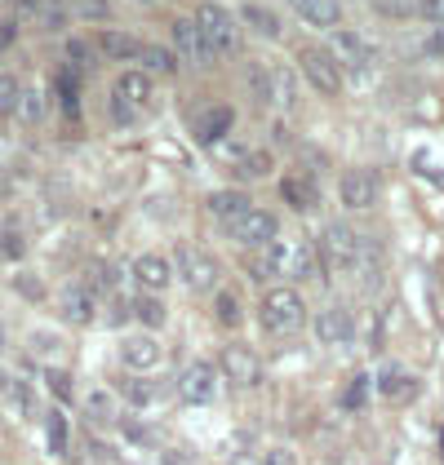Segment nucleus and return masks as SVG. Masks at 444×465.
<instances>
[{
    "label": "nucleus",
    "instance_id": "obj_1",
    "mask_svg": "<svg viewBox=\"0 0 444 465\" xmlns=\"http://www.w3.org/2000/svg\"><path fill=\"white\" fill-rule=\"evenodd\" d=\"M258 320L276 337H294V332H302V323H307V302H302L298 288H285V284L267 288L262 292V306H258Z\"/></svg>",
    "mask_w": 444,
    "mask_h": 465
},
{
    "label": "nucleus",
    "instance_id": "obj_2",
    "mask_svg": "<svg viewBox=\"0 0 444 465\" xmlns=\"http://www.w3.org/2000/svg\"><path fill=\"white\" fill-rule=\"evenodd\" d=\"M196 23H200V36H205V45H209L214 58H236V54H240V45H245V23H240L231 9L205 5V9L196 14Z\"/></svg>",
    "mask_w": 444,
    "mask_h": 465
},
{
    "label": "nucleus",
    "instance_id": "obj_3",
    "mask_svg": "<svg viewBox=\"0 0 444 465\" xmlns=\"http://www.w3.org/2000/svg\"><path fill=\"white\" fill-rule=\"evenodd\" d=\"M147 103H151V75L143 67L116 75V84H111V120L116 124H134L147 111Z\"/></svg>",
    "mask_w": 444,
    "mask_h": 465
},
{
    "label": "nucleus",
    "instance_id": "obj_4",
    "mask_svg": "<svg viewBox=\"0 0 444 465\" xmlns=\"http://www.w3.org/2000/svg\"><path fill=\"white\" fill-rule=\"evenodd\" d=\"M174 271L183 275V284L191 292H218V284H222L218 257L209 249H200V244H178L174 249Z\"/></svg>",
    "mask_w": 444,
    "mask_h": 465
},
{
    "label": "nucleus",
    "instance_id": "obj_5",
    "mask_svg": "<svg viewBox=\"0 0 444 465\" xmlns=\"http://www.w3.org/2000/svg\"><path fill=\"white\" fill-rule=\"evenodd\" d=\"M298 72H302V80H307L316 94H325V98H338V94H342V63L333 58V49H302V54H298Z\"/></svg>",
    "mask_w": 444,
    "mask_h": 465
},
{
    "label": "nucleus",
    "instance_id": "obj_6",
    "mask_svg": "<svg viewBox=\"0 0 444 465\" xmlns=\"http://www.w3.org/2000/svg\"><path fill=\"white\" fill-rule=\"evenodd\" d=\"M218 372L231 381V386H240V391H254V386H262V359L254 355L245 341H227V346H222Z\"/></svg>",
    "mask_w": 444,
    "mask_h": 465
},
{
    "label": "nucleus",
    "instance_id": "obj_7",
    "mask_svg": "<svg viewBox=\"0 0 444 465\" xmlns=\"http://www.w3.org/2000/svg\"><path fill=\"white\" fill-rule=\"evenodd\" d=\"M338 200H342V209H351V213H369L373 204L382 200V182L373 169H347L342 178H338Z\"/></svg>",
    "mask_w": 444,
    "mask_h": 465
},
{
    "label": "nucleus",
    "instance_id": "obj_8",
    "mask_svg": "<svg viewBox=\"0 0 444 465\" xmlns=\"http://www.w3.org/2000/svg\"><path fill=\"white\" fill-rule=\"evenodd\" d=\"M320 257H325V266H356L360 262V252H365V240L347 226V222H329L325 231H320Z\"/></svg>",
    "mask_w": 444,
    "mask_h": 465
},
{
    "label": "nucleus",
    "instance_id": "obj_9",
    "mask_svg": "<svg viewBox=\"0 0 444 465\" xmlns=\"http://www.w3.org/2000/svg\"><path fill=\"white\" fill-rule=\"evenodd\" d=\"M227 235H231L236 244H245V249L258 252V249H267V244L280 240V217L271 213V209H249L236 226H227Z\"/></svg>",
    "mask_w": 444,
    "mask_h": 465
},
{
    "label": "nucleus",
    "instance_id": "obj_10",
    "mask_svg": "<svg viewBox=\"0 0 444 465\" xmlns=\"http://www.w3.org/2000/svg\"><path fill=\"white\" fill-rule=\"evenodd\" d=\"M218 377L222 372L214 363H200V359H196V363H187L183 372H178V386H174V391H178L183 403H209V399L218 394Z\"/></svg>",
    "mask_w": 444,
    "mask_h": 465
},
{
    "label": "nucleus",
    "instance_id": "obj_11",
    "mask_svg": "<svg viewBox=\"0 0 444 465\" xmlns=\"http://www.w3.org/2000/svg\"><path fill=\"white\" fill-rule=\"evenodd\" d=\"M160 341L151 337V332H129V337H120V363L129 368V372H156L160 368Z\"/></svg>",
    "mask_w": 444,
    "mask_h": 465
},
{
    "label": "nucleus",
    "instance_id": "obj_12",
    "mask_svg": "<svg viewBox=\"0 0 444 465\" xmlns=\"http://www.w3.org/2000/svg\"><path fill=\"white\" fill-rule=\"evenodd\" d=\"M174 54L191 63V67H205L214 54H209V45L200 36V23L196 18H174Z\"/></svg>",
    "mask_w": 444,
    "mask_h": 465
},
{
    "label": "nucleus",
    "instance_id": "obj_13",
    "mask_svg": "<svg viewBox=\"0 0 444 465\" xmlns=\"http://www.w3.org/2000/svg\"><path fill=\"white\" fill-rule=\"evenodd\" d=\"M373 381H378V394H382L387 403H413L418 391H422V381H418L409 368H400V363H387Z\"/></svg>",
    "mask_w": 444,
    "mask_h": 465
},
{
    "label": "nucleus",
    "instance_id": "obj_14",
    "mask_svg": "<svg viewBox=\"0 0 444 465\" xmlns=\"http://www.w3.org/2000/svg\"><path fill=\"white\" fill-rule=\"evenodd\" d=\"M249 209H254V204H249V191H236V186L205 195V213L214 217V222H222V226H236Z\"/></svg>",
    "mask_w": 444,
    "mask_h": 465
},
{
    "label": "nucleus",
    "instance_id": "obj_15",
    "mask_svg": "<svg viewBox=\"0 0 444 465\" xmlns=\"http://www.w3.org/2000/svg\"><path fill=\"white\" fill-rule=\"evenodd\" d=\"M280 200L294 213H316L320 209V186H316V178H307V173H285L280 178Z\"/></svg>",
    "mask_w": 444,
    "mask_h": 465
},
{
    "label": "nucleus",
    "instance_id": "obj_16",
    "mask_svg": "<svg viewBox=\"0 0 444 465\" xmlns=\"http://www.w3.org/2000/svg\"><path fill=\"white\" fill-rule=\"evenodd\" d=\"M134 280L138 288H147V292H165V288L174 284V262H165L160 252H143V257H134Z\"/></svg>",
    "mask_w": 444,
    "mask_h": 465
},
{
    "label": "nucleus",
    "instance_id": "obj_17",
    "mask_svg": "<svg viewBox=\"0 0 444 465\" xmlns=\"http://www.w3.org/2000/svg\"><path fill=\"white\" fill-rule=\"evenodd\" d=\"M58 311H63V320L67 323H94L98 320V297H94V288L76 284L58 297Z\"/></svg>",
    "mask_w": 444,
    "mask_h": 465
},
{
    "label": "nucleus",
    "instance_id": "obj_18",
    "mask_svg": "<svg viewBox=\"0 0 444 465\" xmlns=\"http://www.w3.org/2000/svg\"><path fill=\"white\" fill-rule=\"evenodd\" d=\"M289 5H294V14L302 23H311L320 32H338V23H342V5L338 0H289Z\"/></svg>",
    "mask_w": 444,
    "mask_h": 465
},
{
    "label": "nucleus",
    "instance_id": "obj_19",
    "mask_svg": "<svg viewBox=\"0 0 444 465\" xmlns=\"http://www.w3.org/2000/svg\"><path fill=\"white\" fill-rule=\"evenodd\" d=\"M351 328H356V323H351V315H347L342 306H325L320 320H316V341H320V346H342V341L351 337Z\"/></svg>",
    "mask_w": 444,
    "mask_h": 465
},
{
    "label": "nucleus",
    "instance_id": "obj_20",
    "mask_svg": "<svg viewBox=\"0 0 444 465\" xmlns=\"http://www.w3.org/2000/svg\"><path fill=\"white\" fill-rule=\"evenodd\" d=\"M289 257H294V244H289V240H276V244L258 249L249 275H254V280H267V275H289Z\"/></svg>",
    "mask_w": 444,
    "mask_h": 465
},
{
    "label": "nucleus",
    "instance_id": "obj_21",
    "mask_svg": "<svg viewBox=\"0 0 444 465\" xmlns=\"http://www.w3.org/2000/svg\"><path fill=\"white\" fill-rule=\"evenodd\" d=\"M231 120H236V111L231 107H209V111H200L196 120H191V134H196V143H218L222 134L231 129Z\"/></svg>",
    "mask_w": 444,
    "mask_h": 465
},
{
    "label": "nucleus",
    "instance_id": "obj_22",
    "mask_svg": "<svg viewBox=\"0 0 444 465\" xmlns=\"http://www.w3.org/2000/svg\"><path fill=\"white\" fill-rule=\"evenodd\" d=\"M333 58H338V63L347 58V63H360V67H365V63L378 58V49H373L360 32H333Z\"/></svg>",
    "mask_w": 444,
    "mask_h": 465
},
{
    "label": "nucleus",
    "instance_id": "obj_23",
    "mask_svg": "<svg viewBox=\"0 0 444 465\" xmlns=\"http://www.w3.org/2000/svg\"><path fill=\"white\" fill-rule=\"evenodd\" d=\"M94 49H98L103 58H111V63H129V58H138V54H143V40L125 36V32H103Z\"/></svg>",
    "mask_w": 444,
    "mask_h": 465
},
{
    "label": "nucleus",
    "instance_id": "obj_24",
    "mask_svg": "<svg viewBox=\"0 0 444 465\" xmlns=\"http://www.w3.org/2000/svg\"><path fill=\"white\" fill-rule=\"evenodd\" d=\"M240 23H245L249 32H258L262 40H280V36H285V27H280V18H276L271 9H262V5H245V14H240Z\"/></svg>",
    "mask_w": 444,
    "mask_h": 465
},
{
    "label": "nucleus",
    "instance_id": "obj_25",
    "mask_svg": "<svg viewBox=\"0 0 444 465\" xmlns=\"http://www.w3.org/2000/svg\"><path fill=\"white\" fill-rule=\"evenodd\" d=\"M138 63H143V72H147V75H174L183 58H178L174 49H160V45H143Z\"/></svg>",
    "mask_w": 444,
    "mask_h": 465
},
{
    "label": "nucleus",
    "instance_id": "obj_26",
    "mask_svg": "<svg viewBox=\"0 0 444 465\" xmlns=\"http://www.w3.org/2000/svg\"><path fill=\"white\" fill-rule=\"evenodd\" d=\"M214 320H218L222 328H240V323H245V306H240L236 292L218 288V297H214Z\"/></svg>",
    "mask_w": 444,
    "mask_h": 465
},
{
    "label": "nucleus",
    "instance_id": "obj_27",
    "mask_svg": "<svg viewBox=\"0 0 444 465\" xmlns=\"http://www.w3.org/2000/svg\"><path fill=\"white\" fill-rule=\"evenodd\" d=\"M14 115H18L27 129H36L40 120H45V94H40V89H23V94H18V107H14Z\"/></svg>",
    "mask_w": 444,
    "mask_h": 465
},
{
    "label": "nucleus",
    "instance_id": "obj_28",
    "mask_svg": "<svg viewBox=\"0 0 444 465\" xmlns=\"http://www.w3.org/2000/svg\"><path fill=\"white\" fill-rule=\"evenodd\" d=\"M249 94H254V103H258V107L276 103V94H271V67H262V63H249Z\"/></svg>",
    "mask_w": 444,
    "mask_h": 465
},
{
    "label": "nucleus",
    "instance_id": "obj_29",
    "mask_svg": "<svg viewBox=\"0 0 444 465\" xmlns=\"http://www.w3.org/2000/svg\"><path fill=\"white\" fill-rule=\"evenodd\" d=\"M85 412H89V421H116V394L89 391V399H85Z\"/></svg>",
    "mask_w": 444,
    "mask_h": 465
},
{
    "label": "nucleus",
    "instance_id": "obj_30",
    "mask_svg": "<svg viewBox=\"0 0 444 465\" xmlns=\"http://www.w3.org/2000/svg\"><path fill=\"white\" fill-rule=\"evenodd\" d=\"M134 320L147 323V328H160V323H165V306H160L156 297H143V292H138V297H134Z\"/></svg>",
    "mask_w": 444,
    "mask_h": 465
},
{
    "label": "nucleus",
    "instance_id": "obj_31",
    "mask_svg": "<svg viewBox=\"0 0 444 465\" xmlns=\"http://www.w3.org/2000/svg\"><path fill=\"white\" fill-rule=\"evenodd\" d=\"M271 169H276L271 151H249V155L240 160V173H245V178H271Z\"/></svg>",
    "mask_w": 444,
    "mask_h": 465
},
{
    "label": "nucleus",
    "instance_id": "obj_32",
    "mask_svg": "<svg viewBox=\"0 0 444 465\" xmlns=\"http://www.w3.org/2000/svg\"><path fill=\"white\" fill-rule=\"evenodd\" d=\"M67 9H72V18H80V23H98V18L111 14L107 0H67Z\"/></svg>",
    "mask_w": 444,
    "mask_h": 465
},
{
    "label": "nucleus",
    "instance_id": "obj_33",
    "mask_svg": "<svg viewBox=\"0 0 444 465\" xmlns=\"http://www.w3.org/2000/svg\"><path fill=\"white\" fill-rule=\"evenodd\" d=\"M271 94H276V103H280V107H294V72L271 67Z\"/></svg>",
    "mask_w": 444,
    "mask_h": 465
},
{
    "label": "nucleus",
    "instance_id": "obj_34",
    "mask_svg": "<svg viewBox=\"0 0 444 465\" xmlns=\"http://www.w3.org/2000/svg\"><path fill=\"white\" fill-rule=\"evenodd\" d=\"M58 103H63V111H67V115H76V111H80V98H76V72H72V67H63V72H58Z\"/></svg>",
    "mask_w": 444,
    "mask_h": 465
},
{
    "label": "nucleus",
    "instance_id": "obj_35",
    "mask_svg": "<svg viewBox=\"0 0 444 465\" xmlns=\"http://www.w3.org/2000/svg\"><path fill=\"white\" fill-rule=\"evenodd\" d=\"M45 430H49V452H67V417L63 412H49Z\"/></svg>",
    "mask_w": 444,
    "mask_h": 465
},
{
    "label": "nucleus",
    "instance_id": "obj_36",
    "mask_svg": "<svg viewBox=\"0 0 444 465\" xmlns=\"http://www.w3.org/2000/svg\"><path fill=\"white\" fill-rule=\"evenodd\" d=\"M18 94H23L18 75H14V72H0V115H5V111H14V107H18Z\"/></svg>",
    "mask_w": 444,
    "mask_h": 465
},
{
    "label": "nucleus",
    "instance_id": "obj_37",
    "mask_svg": "<svg viewBox=\"0 0 444 465\" xmlns=\"http://www.w3.org/2000/svg\"><path fill=\"white\" fill-rule=\"evenodd\" d=\"M365 403H369V381H365V377H356V381H351V386L342 391V408H351V412H360Z\"/></svg>",
    "mask_w": 444,
    "mask_h": 465
},
{
    "label": "nucleus",
    "instance_id": "obj_38",
    "mask_svg": "<svg viewBox=\"0 0 444 465\" xmlns=\"http://www.w3.org/2000/svg\"><path fill=\"white\" fill-rule=\"evenodd\" d=\"M116 280H120V275H116V266H107V262H94V266H89V284L94 288H116Z\"/></svg>",
    "mask_w": 444,
    "mask_h": 465
},
{
    "label": "nucleus",
    "instance_id": "obj_39",
    "mask_svg": "<svg viewBox=\"0 0 444 465\" xmlns=\"http://www.w3.org/2000/svg\"><path fill=\"white\" fill-rule=\"evenodd\" d=\"M14 284H18V292H23V297H32V302H40V297H45V284H40L36 275H27V271H18V275H14Z\"/></svg>",
    "mask_w": 444,
    "mask_h": 465
},
{
    "label": "nucleus",
    "instance_id": "obj_40",
    "mask_svg": "<svg viewBox=\"0 0 444 465\" xmlns=\"http://www.w3.org/2000/svg\"><path fill=\"white\" fill-rule=\"evenodd\" d=\"M67 58H72V63H67L72 72H85V67H89V45H85V40H72V45H67Z\"/></svg>",
    "mask_w": 444,
    "mask_h": 465
},
{
    "label": "nucleus",
    "instance_id": "obj_41",
    "mask_svg": "<svg viewBox=\"0 0 444 465\" xmlns=\"http://www.w3.org/2000/svg\"><path fill=\"white\" fill-rule=\"evenodd\" d=\"M262 465H298L294 448H262Z\"/></svg>",
    "mask_w": 444,
    "mask_h": 465
},
{
    "label": "nucleus",
    "instance_id": "obj_42",
    "mask_svg": "<svg viewBox=\"0 0 444 465\" xmlns=\"http://www.w3.org/2000/svg\"><path fill=\"white\" fill-rule=\"evenodd\" d=\"M418 14H422L427 23L444 27V0H418Z\"/></svg>",
    "mask_w": 444,
    "mask_h": 465
},
{
    "label": "nucleus",
    "instance_id": "obj_43",
    "mask_svg": "<svg viewBox=\"0 0 444 465\" xmlns=\"http://www.w3.org/2000/svg\"><path fill=\"white\" fill-rule=\"evenodd\" d=\"M49 391H54V394H58V399H63V403H67V399H72V377L54 368V372H49Z\"/></svg>",
    "mask_w": 444,
    "mask_h": 465
},
{
    "label": "nucleus",
    "instance_id": "obj_44",
    "mask_svg": "<svg viewBox=\"0 0 444 465\" xmlns=\"http://www.w3.org/2000/svg\"><path fill=\"white\" fill-rule=\"evenodd\" d=\"M32 351L36 355H58V337L54 332H32Z\"/></svg>",
    "mask_w": 444,
    "mask_h": 465
},
{
    "label": "nucleus",
    "instance_id": "obj_45",
    "mask_svg": "<svg viewBox=\"0 0 444 465\" xmlns=\"http://www.w3.org/2000/svg\"><path fill=\"white\" fill-rule=\"evenodd\" d=\"M0 252H5V257H23V240H18V231H5V240H0Z\"/></svg>",
    "mask_w": 444,
    "mask_h": 465
},
{
    "label": "nucleus",
    "instance_id": "obj_46",
    "mask_svg": "<svg viewBox=\"0 0 444 465\" xmlns=\"http://www.w3.org/2000/svg\"><path fill=\"white\" fill-rule=\"evenodd\" d=\"M125 391H129V399H134V403H151V394H156L147 381H129Z\"/></svg>",
    "mask_w": 444,
    "mask_h": 465
},
{
    "label": "nucleus",
    "instance_id": "obj_47",
    "mask_svg": "<svg viewBox=\"0 0 444 465\" xmlns=\"http://www.w3.org/2000/svg\"><path fill=\"white\" fill-rule=\"evenodd\" d=\"M14 32H18V23H14V18H0V49L14 40Z\"/></svg>",
    "mask_w": 444,
    "mask_h": 465
},
{
    "label": "nucleus",
    "instance_id": "obj_48",
    "mask_svg": "<svg viewBox=\"0 0 444 465\" xmlns=\"http://www.w3.org/2000/svg\"><path fill=\"white\" fill-rule=\"evenodd\" d=\"M165 465H191V461H187V457H169V461H165Z\"/></svg>",
    "mask_w": 444,
    "mask_h": 465
},
{
    "label": "nucleus",
    "instance_id": "obj_49",
    "mask_svg": "<svg viewBox=\"0 0 444 465\" xmlns=\"http://www.w3.org/2000/svg\"><path fill=\"white\" fill-rule=\"evenodd\" d=\"M9 5H14V0H0V14H9Z\"/></svg>",
    "mask_w": 444,
    "mask_h": 465
},
{
    "label": "nucleus",
    "instance_id": "obj_50",
    "mask_svg": "<svg viewBox=\"0 0 444 465\" xmlns=\"http://www.w3.org/2000/svg\"><path fill=\"white\" fill-rule=\"evenodd\" d=\"M0 337H5V328H0Z\"/></svg>",
    "mask_w": 444,
    "mask_h": 465
},
{
    "label": "nucleus",
    "instance_id": "obj_51",
    "mask_svg": "<svg viewBox=\"0 0 444 465\" xmlns=\"http://www.w3.org/2000/svg\"><path fill=\"white\" fill-rule=\"evenodd\" d=\"M143 5H151V0H143Z\"/></svg>",
    "mask_w": 444,
    "mask_h": 465
}]
</instances>
